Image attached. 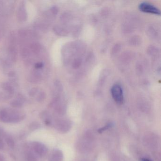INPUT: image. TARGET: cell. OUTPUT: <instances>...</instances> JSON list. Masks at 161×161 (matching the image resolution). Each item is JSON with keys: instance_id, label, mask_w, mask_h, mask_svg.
Instances as JSON below:
<instances>
[{"instance_id": "obj_1", "label": "cell", "mask_w": 161, "mask_h": 161, "mask_svg": "<svg viewBox=\"0 0 161 161\" xmlns=\"http://www.w3.org/2000/svg\"><path fill=\"white\" fill-rule=\"evenodd\" d=\"M24 115L22 113L9 109L0 110V121L4 123H17L24 119Z\"/></svg>"}, {"instance_id": "obj_2", "label": "cell", "mask_w": 161, "mask_h": 161, "mask_svg": "<svg viewBox=\"0 0 161 161\" xmlns=\"http://www.w3.org/2000/svg\"><path fill=\"white\" fill-rule=\"evenodd\" d=\"M14 93V89L9 83H0V101L11 98Z\"/></svg>"}, {"instance_id": "obj_3", "label": "cell", "mask_w": 161, "mask_h": 161, "mask_svg": "<svg viewBox=\"0 0 161 161\" xmlns=\"http://www.w3.org/2000/svg\"><path fill=\"white\" fill-rule=\"evenodd\" d=\"M111 95L114 100L119 104L123 103L124 101V95L123 89L120 85L115 84L112 86L111 89Z\"/></svg>"}, {"instance_id": "obj_4", "label": "cell", "mask_w": 161, "mask_h": 161, "mask_svg": "<svg viewBox=\"0 0 161 161\" xmlns=\"http://www.w3.org/2000/svg\"><path fill=\"white\" fill-rule=\"evenodd\" d=\"M139 9L143 13L160 15V10L154 5L147 2H142L139 5Z\"/></svg>"}, {"instance_id": "obj_5", "label": "cell", "mask_w": 161, "mask_h": 161, "mask_svg": "<svg viewBox=\"0 0 161 161\" xmlns=\"http://www.w3.org/2000/svg\"><path fill=\"white\" fill-rule=\"evenodd\" d=\"M32 148L35 153L40 157L45 156L47 153L48 149L47 147L40 142H33Z\"/></svg>"}, {"instance_id": "obj_6", "label": "cell", "mask_w": 161, "mask_h": 161, "mask_svg": "<svg viewBox=\"0 0 161 161\" xmlns=\"http://www.w3.org/2000/svg\"><path fill=\"white\" fill-rule=\"evenodd\" d=\"M18 17L21 21H25L27 20L28 15H27V11L24 3H22L19 5L18 10Z\"/></svg>"}, {"instance_id": "obj_7", "label": "cell", "mask_w": 161, "mask_h": 161, "mask_svg": "<svg viewBox=\"0 0 161 161\" xmlns=\"http://www.w3.org/2000/svg\"><path fill=\"white\" fill-rule=\"evenodd\" d=\"M63 154L59 150H56L52 153L49 158V161H63Z\"/></svg>"}, {"instance_id": "obj_8", "label": "cell", "mask_w": 161, "mask_h": 161, "mask_svg": "<svg viewBox=\"0 0 161 161\" xmlns=\"http://www.w3.org/2000/svg\"><path fill=\"white\" fill-rule=\"evenodd\" d=\"M55 127L61 131H65L68 127V122L65 120H58L55 122Z\"/></svg>"}, {"instance_id": "obj_9", "label": "cell", "mask_w": 161, "mask_h": 161, "mask_svg": "<svg viewBox=\"0 0 161 161\" xmlns=\"http://www.w3.org/2000/svg\"><path fill=\"white\" fill-rule=\"evenodd\" d=\"M40 117L41 119L44 120L46 125H50L51 123V122L50 115L48 112H46V111L41 112V114H40Z\"/></svg>"}, {"instance_id": "obj_10", "label": "cell", "mask_w": 161, "mask_h": 161, "mask_svg": "<svg viewBox=\"0 0 161 161\" xmlns=\"http://www.w3.org/2000/svg\"><path fill=\"white\" fill-rule=\"evenodd\" d=\"M38 156L35 152L29 151L26 154V157L28 161H36Z\"/></svg>"}, {"instance_id": "obj_11", "label": "cell", "mask_w": 161, "mask_h": 161, "mask_svg": "<svg viewBox=\"0 0 161 161\" xmlns=\"http://www.w3.org/2000/svg\"><path fill=\"white\" fill-rule=\"evenodd\" d=\"M36 99L38 102H42L44 101L46 98V94L44 91L39 90L36 95Z\"/></svg>"}, {"instance_id": "obj_12", "label": "cell", "mask_w": 161, "mask_h": 161, "mask_svg": "<svg viewBox=\"0 0 161 161\" xmlns=\"http://www.w3.org/2000/svg\"><path fill=\"white\" fill-rule=\"evenodd\" d=\"M5 140L7 145L10 147L13 148L14 147V141L13 138L10 136L6 135L5 137Z\"/></svg>"}, {"instance_id": "obj_13", "label": "cell", "mask_w": 161, "mask_h": 161, "mask_svg": "<svg viewBox=\"0 0 161 161\" xmlns=\"http://www.w3.org/2000/svg\"><path fill=\"white\" fill-rule=\"evenodd\" d=\"M11 106L15 108H19L22 107V103L21 100L16 99L12 101L11 103Z\"/></svg>"}, {"instance_id": "obj_14", "label": "cell", "mask_w": 161, "mask_h": 161, "mask_svg": "<svg viewBox=\"0 0 161 161\" xmlns=\"http://www.w3.org/2000/svg\"><path fill=\"white\" fill-rule=\"evenodd\" d=\"M41 127V124L37 122H33L30 124L29 129L32 131L36 130Z\"/></svg>"}, {"instance_id": "obj_15", "label": "cell", "mask_w": 161, "mask_h": 161, "mask_svg": "<svg viewBox=\"0 0 161 161\" xmlns=\"http://www.w3.org/2000/svg\"><path fill=\"white\" fill-rule=\"evenodd\" d=\"M39 88H33L29 92V95L31 97H35L39 91Z\"/></svg>"}, {"instance_id": "obj_16", "label": "cell", "mask_w": 161, "mask_h": 161, "mask_svg": "<svg viewBox=\"0 0 161 161\" xmlns=\"http://www.w3.org/2000/svg\"><path fill=\"white\" fill-rule=\"evenodd\" d=\"M6 133L4 131V130L3 129H2L1 128H0V137L2 138L3 137H5L6 136Z\"/></svg>"}, {"instance_id": "obj_17", "label": "cell", "mask_w": 161, "mask_h": 161, "mask_svg": "<svg viewBox=\"0 0 161 161\" xmlns=\"http://www.w3.org/2000/svg\"><path fill=\"white\" fill-rule=\"evenodd\" d=\"M4 147V142L2 138L0 137V150L3 149Z\"/></svg>"}, {"instance_id": "obj_18", "label": "cell", "mask_w": 161, "mask_h": 161, "mask_svg": "<svg viewBox=\"0 0 161 161\" xmlns=\"http://www.w3.org/2000/svg\"><path fill=\"white\" fill-rule=\"evenodd\" d=\"M0 161H5L4 156L1 153H0Z\"/></svg>"}, {"instance_id": "obj_19", "label": "cell", "mask_w": 161, "mask_h": 161, "mask_svg": "<svg viewBox=\"0 0 161 161\" xmlns=\"http://www.w3.org/2000/svg\"><path fill=\"white\" fill-rule=\"evenodd\" d=\"M141 161H151L150 160H148V159H145V158H143L141 159Z\"/></svg>"}]
</instances>
